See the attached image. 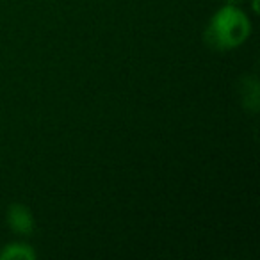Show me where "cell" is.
<instances>
[{
    "label": "cell",
    "mask_w": 260,
    "mask_h": 260,
    "mask_svg": "<svg viewBox=\"0 0 260 260\" xmlns=\"http://www.w3.org/2000/svg\"><path fill=\"white\" fill-rule=\"evenodd\" d=\"M251 34V22L244 11L226 4L216 11L205 29V41L214 50H234L241 47Z\"/></svg>",
    "instance_id": "cell-1"
},
{
    "label": "cell",
    "mask_w": 260,
    "mask_h": 260,
    "mask_svg": "<svg viewBox=\"0 0 260 260\" xmlns=\"http://www.w3.org/2000/svg\"><path fill=\"white\" fill-rule=\"evenodd\" d=\"M6 221H8L9 228L18 235H30L36 228L32 212H30L29 207L22 205V203H11L9 205Z\"/></svg>",
    "instance_id": "cell-2"
},
{
    "label": "cell",
    "mask_w": 260,
    "mask_h": 260,
    "mask_svg": "<svg viewBox=\"0 0 260 260\" xmlns=\"http://www.w3.org/2000/svg\"><path fill=\"white\" fill-rule=\"evenodd\" d=\"M36 251L25 242H11L0 249V260H34Z\"/></svg>",
    "instance_id": "cell-3"
},
{
    "label": "cell",
    "mask_w": 260,
    "mask_h": 260,
    "mask_svg": "<svg viewBox=\"0 0 260 260\" xmlns=\"http://www.w3.org/2000/svg\"><path fill=\"white\" fill-rule=\"evenodd\" d=\"M246 86L241 87L242 93V102H244V107L251 109V111H256L258 109V84L253 79H244Z\"/></svg>",
    "instance_id": "cell-4"
},
{
    "label": "cell",
    "mask_w": 260,
    "mask_h": 260,
    "mask_svg": "<svg viewBox=\"0 0 260 260\" xmlns=\"http://www.w3.org/2000/svg\"><path fill=\"white\" fill-rule=\"evenodd\" d=\"M224 2H226V4H234V6H237L239 2H242V0H224Z\"/></svg>",
    "instance_id": "cell-5"
}]
</instances>
